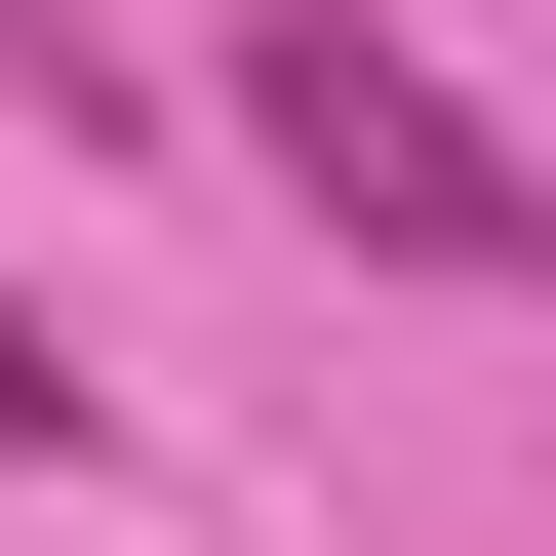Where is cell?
<instances>
[{"label":"cell","mask_w":556,"mask_h":556,"mask_svg":"<svg viewBox=\"0 0 556 556\" xmlns=\"http://www.w3.org/2000/svg\"><path fill=\"white\" fill-rule=\"evenodd\" d=\"M239 160L318 199V239H397V278H517V318H556V160L438 80V40H358V0H239Z\"/></svg>","instance_id":"obj_1"},{"label":"cell","mask_w":556,"mask_h":556,"mask_svg":"<svg viewBox=\"0 0 556 556\" xmlns=\"http://www.w3.org/2000/svg\"><path fill=\"white\" fill-rule=\"evenodd\" d=\"M0 438H40V477H80V358H40V318H0Z\"/></svg>","instance_id":"obj_2"}]
</instances>
